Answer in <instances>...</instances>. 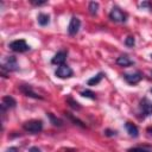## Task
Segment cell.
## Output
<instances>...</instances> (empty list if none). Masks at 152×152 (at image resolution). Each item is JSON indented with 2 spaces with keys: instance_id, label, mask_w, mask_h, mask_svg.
Listing matches in <instances>:
<instances>
[{
  "instance_id": "1",
  "label": "cell",
  "mask_w": 152,
  "mask_h": 152,
  "mask_svg": "<svg viewBox=\"0 0 152 152\" xmlns=\"http://www.w3.org/2000/svg\"><path fill=\"white\" fill-rule=\"evenodd\" d=\"M18 69V63L14 56H8L6 57L2 63H1V71L2 75L5 76V72H10V71H14Z\"/></svg>"
},
{
  "instance_id": "2",
  "label": "cell",
  "mask_w": 152,
  "mask_h": 152,
  "mask_svg": "<svg viewBox=\"0 0 152 152\" xmlns=\"http://www.w3.org/2000/svg\"><path fill=\"white\" fill-rule=\"evenodd\" d=\"M23 128L28 133L36 134L43 129V122H42V120H28V121L24 122Z\"/></svg>"
},
{
  "instance_id": "3",
  "label": "cell",
  "mask_w": 152,
  "mask_h": 152,
  "mask_svg": "<svg viewBox=\"0 0 152 152\" xmlns=\"http://www.w3.org/2000/svg\"><path fill=\"white\" fill-rule=\"evenodd\" d=\"M139 114H140V118H142V119H145L146 116L152 114V101L144 97L139 104Z\"/></svg>"
},
{
  "instance_id": "4",
  "label": "cell",
  "mask_w": 152,
  "mask_h": 152,
  "mask_svg": "<svg viewBox=\"0 0 152 152\" xmlns=\"http://www.w3.org/2000/svg\"><path fill=\"white\" fill-rule=\"evenodd\" d=\"M10 49L15 52H25V51L30 50V46L24 39H17V40H13L12 43H10Z\"/></svg>"
},
{
  "instance_id": "5",
  "label": "cell",
  "mask_w": 152,
  "mask_h": 152,
  "mask_svg": "<svg viewBox=\"0 0 152 152\" xmlns=\"http://www.w3.org/2000/svg\"><path fill=\"white\" fill-rule=\"evenodd\" d=\"M109 18H110V20H113V21L124 23V21H126L127 15H126V13H124L119 7H113L112 11L109 12Z\"/></svg>"
},
{
  "instance_id": "6",
  "label": "cell",
  "mask_w": 152,
  "mask_h": 152,
  "mask_svg": "<svg viewBox=\"0 0 152 152\" xmlns=\"http://www.w3.org/2000/svg\"><path fill=\"white\" fill-rule=\"evenodd\" d=\"M55 75L58 77V78H69L74 75V71L70 66H68L66 64H63V65H59L55 72Z\"/></svg>"
},
{
  "instance_id": "7",
  "label": "cell",
  "mask_w": 152,
  "mask_h": 152,
  "mask_svg": "<svg viewBox=\"0 0 152 152\" xmlns=\"http://www.w3.org/2000/svg\"><path fill=\"white\" fill-rule=\"evenodd\" d=\"M19 90L26 96H30V97H33V99H43V96H40L38 93H36L33 90L32 86H30V84H20Z\"/></svg>"
},
{
  "instance_id": "8",
  "label": "cell",
  "mask_w": 152,
  "mask_h": 152,
  "mask_svg": "<svg viewBox=\"0 0 152 152\" xmlns=\"http://www.w3.org/2000/svg\"><path fill=\"white\" fill-rule=\"evenodd\" d=\"M80 27H81V21H80V19L76 18V17H72V18L70 19V23H69V26H68V33H69L70 36H75V34L78 32Z\"/></svg>"
},
{
  "instance_id": "9",
  "label": "cell",
  "mask_w": 152,
  "mask_h": 152,
  "mask_svg": "<svg viewBox=\"0 0 152 152\" xmlns=\"http://www.w3.org/2000/svg\"><path fill=\"white\" fill-rule=\"evenodd\" d=\"M15 104H17V101L12 96H4L2 97V102H1V112H2V114H5L6 109L14 108Z\"/></svg>"
},
{
  "instance_id": "10",
  "label": "cell",
  "mask_w": 152,
  "mask_h": 152,
  "mask_svg": "<svg viewBox=\"0 0 152 152\" xmlns=\"http://www.w3.org/2000/svg\"><path fill=\"white\" fill-rule=\"evenodd\" d=\"M124 78H125L126 82L129 83V84H137L138 82L141 81L142 76H141L140 72H134V74H125V75H124Z\"/></svg>"
},
{
  "instance_id": "11",
  "label": "cell",
  "mask_w": 152,
  "mask_h": 152,
  "mask_svg": "<svg viewBox=\"0 0 152 152\" xmlns=\"http://www.w3.org/2000/svg\"><path fill=\"white\" fill-rule=\"evenodd\" d=\"M65 59H66V52L65 51H59V52H57L52 57L51 63L52 64H56V65H63L64 62H65Z\"/></svg>"
},
{
  "instance_id": "12",
  "label": "cell",
  "mask_w": 152,
  "mask_h": 152,
  "mask_svg": "<svg viewBox=\"0 0 152 152\" xmlns=\"http://www.w3.org/2000/svg\"><path fill=\"white\" fill-rule=\"evenodd\" d=\"M125 128H126L127 133H128L131 137L137 138V137L139 135V129H138V127H137L134 124H132V122H126V124H125Z\"/></svg>"
},
{
  "instance_id": "13",
  "label": "cell",
  "mask_w": 152,
  "mask_h": 152,
  "mask_svg": "<svg viewBox=\"0 0 152 152\" xmlns=\"http://www.w3.org/2000/svg\"><path fill=\"white\" fill-rule=\"evenodd\" d=\"M116 64H118V65H120V66H129V65H132V64H133V61H132V59H129V57H128V56L124 55V56L118 57V59H116Z\"/></svg>"
},
{
  "instance_id": "14",
  "label": "cell",
  "mask_w": 152,
  "mask_h": 152,
  "mask_svg": "<svg viewBox=\"0 0 152 152\" xmlns=\"http://www.w3.org/2000/svg\"><path fill=\"white\" fill-rule=\"evenodd\" d=\"M37 21L40 26H46L49 23H50V17L49 14H45V13H39L38 17H37Z\"/></svg>"
},
{
  "instance_id": "15",
  "label": "cell",
  "mask_w": 152,
  "mask_h": 152,
  "mask_svg": "<svg viewBox=\"0 0 152 152\" xmlns=\"http://www.w3.org/2000/svg\"><path fill=\"white\" fill-rule=\"evenodd\" d=\"M102 78H103V74H102V72H99V74H96L95 76H93L91 78H89L87 83H88V86H96L97 83L101 82Z\"/></svg>"
},
{
  "instance_id": "16",
  "label": "cell",
  "mask_w": 152,
  "mask_h": 152,
  "mask_svg": "<svg viewBox=\"0 0 152 152\" xmlns=\"http://www.w3.org/2000/svg\"><path fill=\"white\" fill-rule=\"evenodd\" d=\"M48 116H49V119H50V121H51V124L53 125V126H62L63 125V121L61 120V119H58L57 116H55L52 113H48Z\"/></svg>"
},
{
  "instance_id": "17",
  "label": "cell",
  "mask_w": 152,
  "mask_h": 152,
  "mask_svg": "<svg viewBox=\"0 0 152 152\" xmlns=\"http://www.w3.org/2000/svg\"><path fill=\"white\" fill-rule=\"evenodd\" d=\"M88 10H89V13H90L91 15H95V14L97 13V10H99V2H96V1L89 2Z\"/></svg>"
},
{
  "instance_id": "18",
  "label": "cell",
  "mask_w": 152,
  "mask_h": 152,
  "mask_svg": "<svg viewBox=\"0 0 152 152\" xmlns=\"http://www.w3.org/2000/svg\"><path fill=\"white\" fill-rule=\"evenodd\" d=\"M65 115H66V116H68V118H69V119H70L72 122H75V125H77V126H80V127H82V128H84V127H86V125H84V124H83V122H82L80 119L75 118V116H74L71 113H65Z\"/></svg>"
},
{
  "instance_id": "19",
  "label": "cell",
  "mask_w": 152,
  "mask_h": 152,
  "mask_svg": "<svg viewBox=\"0 0 152 152\" xmlns=\"http://www.w3.org/2000/svg\"><path fill=\"white\" fill-rule=\"evenodd\" d=\"M66 101H68V103L70 104V107H72L74 109H81L80 103H78L77 101H74L71 97H68V99H66Z\"/></svg>"
},
{
  "instance_id": "20",
  "label": "cell",
  "mask_w": 152,
  "mask_h": 152,
  "mask_svg": "<svg viewBox=\"0 0 152 152\" xmlns=\"http://www.w3.org/2000/svg\"><path fill=\"white\" fill-rule=\"evenodd\" d=\"M81 95L83 97H88V99H91V100H94L96 97L95 94L93 91H90V90H83V91H81Z\"/></svg>"
},
{
  "instance_id": "21",
  "label": "cell",
  "mask_w": 152,
  "mask_h": 152,
  "mask_svg": "<svg viewBox=\"0 0 152 152\" xmlns=\"http://www.w3.org/2000/svg\"><path fill=\"white\" fill-rule=\"evenodd\" d=\"M134 44H135V40H134V38H133L132 36H129V37H127V38L125 39V45H126V46H128V48H133Z\"/></svg>"
},
{
  "instance_id": "22",
  "label": "cell",
  "mask_w": 152,
  "mask_h": 152,
  "mask_svg": "<svg viewBox=\"0 0 152 152\" xmlns=\"http://www.w3.org/2000/svg\"><path fill=\"white\" fill-rule=\"evenodd\" d=\"M127 152H151V151L144 147H132V148H128Z\"/></svg>"
},
{
  "instance_id": "23",
  "label": "cell",
  "mask_w": 152,
  "mask_h": 152,
  "mask_svg": "<svg viewBox=\"0 0 152 152\" xmlns=\"http://www.w3.org/2000/svg\"><path fill=\"white\" fill-rule=\"evenodd\" d=\"M31 4L34 5V6H42V5H45L46 1H34V0H31Z\"/></svg>"
},
{
  "instance_id": "24",
  "label": "cell",
  "mask_w": 152,
  "mask_h": 152,
  "mask_svg": "<svg viewBox=\"0 0 152 152\" xmlns=\"http://www.w3.org/2000/svg\"><path fill=\"white\" fill-rule=\"evenodd\" d=\"M28 152H40V148H38L37 146H32V147L28 150Z\"/></svg>"
},
{
  "instance_id": "25",
  "label": "cell",
  "mask_w": 152,
  "mask_h": 152,
  "mask_svg": "<svg viewBox=\"0 0 152 152\" xmlns=\"http://www.w3.org/2000/svg\"><path fill=\"white\" fill-rule=\"evenodd\" d=\"M6 152H19V151H18L17 147H10V148L6 150Z\"/></svg>"
},
{
  "instance_id": "26",
  "label": "cell",
  "mask_w": 152,
  "mask_h": 152,
  "mask_svg": "<svg viewBox=\"0 0 152 152\" xmlns=\"http://www.w3.org/2000/svg\"><path fill=\"white\" fill-rule=\"evenodd\" d=\"M150 7V2H142V4H140V7Z\"/></svg>"
},
{
  "instance_id": "27",
  "label": "cell",
  "mask_w": 152,
  "mask_h": 152,
  "mask_svg": "<svg viewBox=\"0 0 152 152\" xmlns=\"http://www.w3.org/2000/svg\"><path fill=\"white\" fill-rule=\"evenodd\" d=\"M106 134H107V135H114L115 132H110L109 129H107V131H106Z\"/></svg>"
},
{
  "instance_id": "28",
  "label": "cell",
  "mask_w": 152,
  "mask_h": 152,
  "mask_svg": "<svg viewBox=\"0 0 152 152\" xmlns=\"http://www.w3.org/2000/svg\"><path fill=\"white\" fill-rule=\"evenodd\" d=\"M147 132H148V133L152 135V128H151V127H148V128H147Z\"/></svg>"
},
{
  "instance_id": "29",
  "label": "cell",
  "mask_w": 152,
  "mask_h": 152,
  "mask_svg": "<svg viewBox=\"0 0 152 152\" xmlns=\"http://www.w3.org/2000/svg\"><path fill=\"white\" fill-rule=\"evenodd\" d=\"M150 91H151V93H152V88H151V89H150Z\"/></svg>"
},
{
  "instance_id": "30",
  "label": "cell",
  "mask_w": 152,
  "mask_h": 152,
  "mask_svg": "<svg viewBox=\"0 0 152 152\" xmlns=\"http://www.w3.org/2000/svg\"><path fill=\"white\" fill-rule=\"evenodd\" d=\"M151 58H152V55H151Z\"/></svg>"
}]
</instances>
